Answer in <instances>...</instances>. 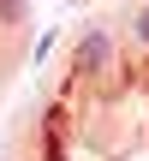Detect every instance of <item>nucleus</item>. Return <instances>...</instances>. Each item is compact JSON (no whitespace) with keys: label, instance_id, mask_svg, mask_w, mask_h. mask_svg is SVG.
Instances as JSON below:
<instances>
[{"label":"nucleus","instance_id":"nucleus-1","mask_svg":"<svg viewBox=\"0 0 149 161\" xmlns=\"http://www.w3.org/2000/svg\"><path fill=\"white\" fill-rule=\"evenodd\" d=\"M113 66V30H84V42H78V72H108Z\"/></svg>","mask_w":149,"mask_h":161},{"label":"nucleus","instance_id":"nucleus-2","mask_svg":"<svg viewBox=\"0 0 149 161\" xmlns=\"http://www.w3.org/2000/svg\"><path fill=\"white\" fill-rule=\"evenodd\" d=\"M131 36H137V48H149V6H137V18H131Z\"/></svg>","mask_w":149,"mask_h":161},{"label":"nucleus","instance_id":"nucleus-3","mask_svg":"<svg viewBox=\"0 0 149 161\" xmlns=\"http://www.w3.org/2000/svg\"><path fill=\"white\" fill-rule=\"evenodd\" d=\"M0 18H6V24H18V18H24V0H0Z\"/></svg>","mask_w":149,"mask_h":161}]
</instances>
